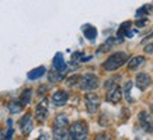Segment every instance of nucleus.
<instances>
[{
    "label": "nucleus",
    "mask_w": 153,
    "mask_h": 140,
    "mask_svg": "<svg viewBox=\"0 0 153 140\" xmlns=\"http://www.w3.org/2000/svg\"><path fill=\"white\" fill-rule=\"evenodd\" d=\"M153 10V6L152 4H146L143 6L142 9H139L136 11V18H139V17H145L146 14H150V11Z\"/></svg>",
    "instance_id": "obj_20"
},
{
    "label": "nucleus",
    "mask_w": 153,
    "mask_h": 140,
    "mask_svg": "<svg viewBox=\"0 0 153 140\" xmlns=\"http://www.w3.org/2000/svg\"><path fill=\"white\" fill-rule=\"evenodd\" d=\"M128 60V55H126L125 52H115V53H112L105 62H104V65L102 67L107 70V71H115L121 67V66L125 65V62Z\"/></svg>",
    "instance_id": "obj_1"
},
{
    "label": "nucleus",
    "mask_w": 153,
    "mask_h": 140,
    "mask_svg": "<svg viewBox=\"0 0 153 140\" xmlns=\"http://www.w3.org/2000/svg\"><path fill=\"white\" fill-rule=\"evenodd\" d=\"M131 88H132V83H131V81H126L125 87L122 90V94H125V97L128 101H131Z\"/></svg>",
    "instance_id": "obj_21"
},
{
    "label": "nucleus",
    "mask_w": 153,
    "mask_h": 140,
    "mask_svg": "<svg viewBox=\"0 0 153 140\" xmlns=\"http://www.w3.org/2000/svg\"><path fill=\"white\" fill-rule=\"evenodd\" d=\"M35 118L38 122H44L48 118V99H42L35 108Z\"/></svg>",
    "instance_id": "obj_6"
},
{
    "label": "nucleus",
    "mask_w": 153,
    "mask_h": 140,
    "mask_svg": "<svg viewBox=\"0 0 153 140\" xmlns=\"http://www.w3.org/2000/svg\"><path fill=\"white\" fill-rule=\"evenodd\" d=\"M117 80H120V77H114V79L107 80L105 84H104L105 90H108V88H111V87H114V85H117Z\"/></svg>",
    "instance_id": "obj_23"
},
{
    "label": "nucleus",
    "mask_w": 153,
    "mask_h": 140,
    "mask_svg": "<svg viewBox=\"0 0 153 140\" xmlns=\"http://www.w3.org/2000/svg\"><path fill=\"white\" fill-rule=\"evenodd\" d=\"M31 95H33V91H31V90H25V91H23L21 97H20L21 104H23V105H28L30 101H31Z\"/></svg>",
    "instance_id": "obj_19"
},
{
    "label": "nucleus",
    "mask_w": 153,
    "mask_h": 140,
    "mask_svg": "<svg viewBox=\"0 0 153 140\" xmlns=\"http://www.w3.org/2000/svg\"><path fill=\"white\" fill-rule=\"evenodd\" d=\"M145 53H153V42L152 43H149V45H146V46L143 48Z\"/></svg>",
    "instance_id": "obj_24"
},
{
    "label": "nucleus",
    "mask_w": 153,
    "mask_h": 140,
    "mask_svg": "<svg viewBox=\"0 0 153 140\" xmlns=\"http://www.w3.org/2000/svg\"><path fill=\"white\" fill-rule=\"evenodd\" d=\"M20 129L23 132L24 135H28L31 129H33V116H31V113H27V115H24L21 118V121H20Z\"/></svg>",
    "instance_id": "obj_10"
},
{
    "label": "nucleus",
    "mask_w": 153,
    "mask_h": 140,
    "mask_svg": "<svg viewBox=\"0 0 153 140\" xmlns=\"http://www.w3.org/2000/svg\"><path fill=\"white\" fill-rule=\"evenodd\" d=\"M44 74H45V67H44V66H39V67H37V69L31 70V71L27 74V77L30 80H38Z\"/></svg>",
    "instance_id": "obj_16"
},
{
    "label": "nucleus",
    "mask_w": 153,
    "mask_h": 140,
    "mask_svg": "<svg viewBox=\"0 0 153 140\" xmlns=\"http://www.w3.org/2000/svg\"><path fill=\"white\" fill-rule=\"evenodd\" d=\"M131 25H132V23H131V21H125V23H124L120 27V31L117 32V37H120V38H122V37H129V35H131V34H129Z\"/></svg>",
    "instance_id": "obj_17"
},
{
    "label": "nucleus",
    "mask_w": 153,
    "mask_h": 140,
    "mask_svg": "<svg viewBox=\"0 0 153 140\" xmlns=\"http://www.w3.org/2000/svg\"><path fill=\"white\" fill-rule=\"evenodd\" d=\"M135 81H136V87H138L140 91H145V90L150 85V83H152L150 77H149L146 73H139V74H136Z\"/></svg>",
    "instance_id": "obj_9"
},
{
    "label": "nucleus",
    "mask_w": 153,
    "mask_h": 140,
    "mask_svg": "<svg viewBox=\"0 0 153 140\" xmlns=\"http://www.w3.org/2000/svg\"><path fill=\"white\" fill-rule=\"evenodd\" d=\"M83 34L84 37L87 38L88 41H94L96 39V37H97V29L93 27V25H90V24H86V25H83Z\"/></svg>",
    "instance_id": "obj_13"
},
{
    "label": "nucleus",
    "mask_w": 153,
    "mask_h": 140,
    "mask_svg": "<svg viewBox=\"0 0 153 140\" xmlns=\"http://www.w3.org/2000/svg\"><path fill=\"white\" fill-rule=\"evenodd\" d=\"M53 69L59 73H65L66 70V63H65V59L62 53H56L55 57H53Z\"/></svg>",
    "instance_id": "obj_11"
},
{
    "label": "nucleus",
    "mask_w": 153,
    "mask_h": 140,
    "mask_svg": "<svg viewBox=\"0 0 153 140\" xmlns=\"http://www.w3.org/2000/svg\"><path fill=\"white\" fill-rule=\"evenodd\" d=\"M53 137L55 139H69V127H56L53 126Z\"/></svg>",
    "instance_id": "obj_14"
},
{
    "label": "nucleus",
    "mask_w": 153,
    "mask_h": 140,
    "mask_svg": "<svg viewBox=\"0 0 153 140\" xmlns=\"http://www.w3.org/2000/svg\"><path fill=\"white\" fill-rule=\"evenodd\" d=\"M68 99H69L68 93H66V91H62V90L53 93V95H52V104H53L55 107H63V105L68 102Z\"/></svg>",
    "instance_id": "obj_8"
},
{
    "label": "nucleus",
    "mask_w": 153,
    "mask_h": 140,
    "mask_svg": "<svg viewBox=\"0 0 153 140\" xmlns=\"http://www.w3.org/2000/svg\"><path fill=\"white\" fill-rule=\"evenodd\" d=\"M143 65H145V57L143 56H135V57L129 59V62H128V69L129 70H136Z\"/></svg>",
    "instance_id": "obj_12"
},
{
    "label": "nucleus",
    "mask_w": 153,
    "mask_h": 140,
    "mask_svg": "<svg viewBox=\"0 0 153 140\" xmlns=\"http://www.w3.org/2000/svg\"><path fill=\"white\" fill-rule=\"evenodd\" d=\"M150 112H152V115H153V104L150 105Z\"/></svg>",
    "instance_id": "obj_27"
},
{
    "label": "nucleus",
    "mask_w": 153,
    "mask_h": 140,
    "mask_svg": "<svg viewBox=\"0 0 153 140\" xmlns=\"http://www.w3.org/2000/svg\"><path fill=\"white\" fill-rule=\"evenodd\" d=\"M79 81H80V76H77V74L70 76L69 79L66 80L68 85H70V87H73V85H76V84H79Z\"/></svg>",
    "instance_id": "obj_22"
},
{
    "label": "nucleus",
    "mask_w": 153,
    "mask_h": 140,
    "mask_svg": "<svg viewBox=\"0 0 153 140\" xmlns=\"http://www.w3.org/2000/svg\"><path fill=\"white\" fill-rule=\"evenodd\" d=\"M146 23H148V21H146V20H139V21H136V23H135V24H136V27H145V24H146Z\"/></svg>",
    "instance_id": "obj_25"
},
{
    "label": "nucleus",
    "mask_w": 153,
    "mask_h": 140,
    "mask_svg": "<svg viewBox=\"0 0 153 140\" xmlns=\"http://www.w3.org/2000/svg\"><path fill=\"white\" fill-rule=\"evenodd\" d=\"M84 102H86V108H87V111L90 113H96L98 111V108H100V97H98L97 94L94 93H88L86 95V99H84Z\"/></svg>",
    "instance_id": "obj_4"
},
{
    "label": "nucleus",
    "mask_w": 153,
    "mask_h": 140,
    "mask_svg": "<svg viewBox=\"0 0 153 140\" xmlns=\"http://www.w3.org/2000/svg\"><path fill=\"white\" fill-rule=\"evenodd\" d=\"M87 135H88V127H87V125H86V122L77 121V122H74L73 125L70 126L69 139L84 140V139H87Z\"/></svg>",
    "instance_id": "obj_2"
},
{
    "label": "nucleus",
    "mask_w": 153,
    "mask_h": 140,
    "mask_svg": "<svg viewBox=\"0 0 153 140\" xmlns=\"http://www.w3.org/2000/svg\"><path fill=\"white\" fill-rule=\"evenodd\" d=\"M122 99V88L117 84L114 87L107 90V101L112 104H118Z\"/></svg>",
    "instance_id": "obj_5"
},
{
    "label": "nucleus",
    "mask_w": 153,
    "mask_h": 140,
    "mask_svg": "<svg viewBox=\"0 0 153 140\" xmlns=\"http://www.w3.org/2000/svg\"><path fill=\"white\" fill-rule=\"evenodd\" d=\"M23 104H21V101H11V102L9 104V111L11 112V113H17V112H20L21 109H23Z\"/></svg>",
    "instance_id": "obj_18"
},
{
    "label": "nucleus",
    "mask_w": 153,
    "mask_h": 140,
    "mask_svg": "<svg viewBox=\"0 0 153 140\" xmlns=\"http://www.w3.org/2000/svg\"><path fill=\"white\" fill-rule=\"evenodd\" d=\"M79 85L80 88L84 90V91H93V90H96L100 85V81H98L97 76L88 73V74H84L83 77H80Z\"/></svg>",
    "instance_id": "obj_3"
},
{
    "label": "nucleus",
    "mask_w": 153,
    "mask_h": 140,
    "mask_svg": "<svg viewBox=\"0 0 153 140\" xmlns=\"http://www.w3.org/2000/svg\"><path fill=\"white\" fill-rule=\"evenodd\" d=\"M139 122H140V126L143 127L146 132H152L153 130V121H152V116L149 115L148 112H139Z\"/></svg>",
    "instance_id": "obj_7"
},
{
    "label": "nucleus",
    "mask_w": 153,
    "mask_h": 140,
    "mask_svg": "<svg viewBox=\"0 0 153 140\" xmlns=\"http://www.w3.org/2000/svg\"><path fill=\"white\" fill-rule=\"evenodd\" d=\"M69 118L66 116L65 113H59L58 116L55 118V123H53V126H56V127H69Z\"/></svg>",
    "instance_id": "obj_15"
},
{
    "label": "nucleus",
    "mask_w": 153,
    "mask_h": 140,
    "mask_svg": "<svg viewBox=\"0 0 153 140\" xmlns=\"http://www.w3.org/2000/svg\"><path fill=\"white\" fill-rule=\"evenodd\" d=\"M153 37V32H150V34H149V35H148V37H146V38H145V39H143V41H142V43H145V42H146V41H149V39H150V38H152Z\"/></svg>",
    "instance_id": "obj_26"
}]
</instances>
